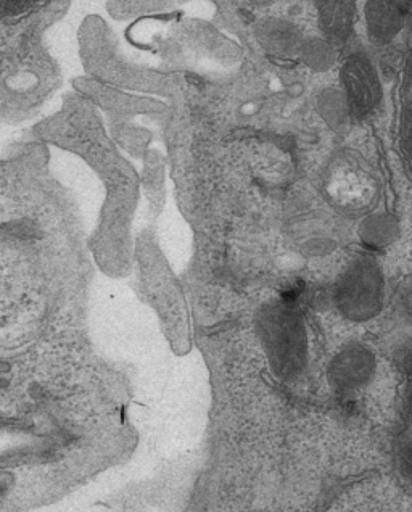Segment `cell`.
<instances>
[{"label":"cell","instance_id":"277c9868","mask_svg":"<svg viewBox=\"0 0 412 512\" xmlns=\"http://www.w3.org/2000/svg\"><path fill=\"white\" fill-rule=\"evenodd\" d=\"M375 369L377 358L374 351L361 343H353L338 353L332 374L343 389H356L374 377Z\"/></svg>","mask_w":412,"mask_h":512},{"label":"cell","instance_id":"52a82bcc","mask_svg":"<svg viewBox=\"0 0 412 512\" xmlns=\"http://www.w3.org/2000/svg\"><path fill=\"white\" fill-rule=\"evenodd\" d=\"M263 46L268 47L271 52L277 54H289L292 50H297L298 36L289 25L282 23H271L261 31Z\"/></svg>","mask_w":412,"mask_h":512},{"label":"cell","instance_id":"7a4b0ae2","mask_svg":"<svg viewBox=\"0 0 412 512\" xmlns=\"http://www.w3.org/2000/svg\"><path fill=\"white\" fill-rule=\"evenodd\" d=\"M340 79L351 115L367 118L379 110L384 86L374 62L366 54H351L343 63Z\"/></svg>","mask_w":412,"mask_h":512},{"label":"cell","instance_id":"3957f363","mask_svg":"<svg viewBox=\"0 0 412 512\" xmlns=\"http://www.w3.org/2000/svg\"><path fill=\"white\" fill-rule=\"evenodd\" d=\"M363 15L367 36L377 46L393 44L406 26L400 0H366Z\"/></svg>","mask_w":412,"mask_h":512},{"label":"cell","instance_id":"8992f818","mask_svg":"<svg viewBox=\"0 0 412 512\" xmlns=\"http://www.w3.org/2000/svg\"><path fill=\"white\" fill-rule=\"evenodd\" d=\"M359 236L367 247L384 250L395 244L401 236L400 219L390 211H377L366 216L359 226Z\"/></svg>","mask_w":412,"mask_h":512},{"label":"cell","instance_id":"5b68a950","mask_svg":"<svg viewBox=\"0 0 412 512\" xmlns=\"http://www.w3.org/2000/svg\"><path fill=\"white\" fill-rule=\"evenodd\" d=\"M322 29L334 42L350 38L356 18V0H318Z\"/></svg>","mask_w":412,"mask_h":512},{"label":"cell","instance_id":"6da1fadb","mask_svg":"<svg viewBox=\"0 0 412 512\" xmlns=\"http://www.w3.org/2000/svg\"><path fill=\"white\" fill-rule=\"evenodd\" d=\"M387 279L379 261L371 256L356 258L338 279L335 302L353 323H367L384 311Z\"/></svg>","mask_w":412,"mask_h":512}]
</instances>
